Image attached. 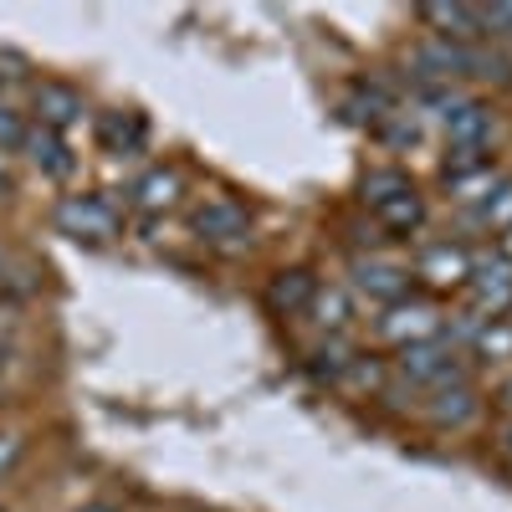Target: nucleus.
<instances>
[{
	"label": "nucleus",
	"mask_w": 512,
	"mask_h": 512,
	"mask_svg": "<svg viewBox=\"0 0 512 512\" xmlns=\"http://www.w3.org/2000/svg\"><path fill=\"white\" fill-rule=\"evenodd\" d=\"M395 369L410 379V384H456L461 379V369H456V354L446 349V344H436V338H425V344H405L400 349V359H395Z\"/></svg>",
	"instance_id": "obj_1"
},
{
	"label": "nucleus",
	"mask_w": 512,
	"mask_h": 512,
	"mask_svg": "<svg viewBox=\"0 0 512 512\" xmlns=\"http://www.w3.org/2000/svg\"><path fill=\"white\" fill-rule=\"evenodd\" d=\"M195 231L205 241H221V246H241L251 221H246V210L231 200V195H210L205 205H195Z\"/></svg>",
	"instance_id": "obj_2"
},
{
	"label": "nucleus",
	"mask_w": 512,
	"mask_h": 512,
	"mask_svg": "<svg viewBox=\"0 0 512 512\" xmlns=\"http://www.w3.org/2000/svg\"><path fill=\"white\" fill-rule=\"evenodd\" d=\"M57 226L67 231V236H88V241H103L108 231H113V216H108V205L98 200V195H67L62 205H57Z\"/></svg>",
	"instance_id": "obj_3"
},
{
	"label": "nucleus",
	"mask_w": 512,
	"mask_h": 512,
	"mask_svg": "<svg viewBox=\"0 0 512 512\" xmlns=\"http://www.w3.org/2000/svg\"><path fill=\"white\" fill-rule=\"evenodd\" d=\"M82 118V93L77 88H67V82H41L36 88V123L41 128H72Z\"/></svg>",
	"instance_id": "obj_4"
},
{
	"label": "nucleus",
	"mask_w": 512,
	"mask_h": 512,
	"mask_svg": "<svg viewBox=\"0 0 512 512\" xmlns=\"http://www.w3.org/2000/svg\"><path fill=\"white\" fill-rule=\"evenodd\" d=\"M466 282H472V292H477V308L487 313V323H497V318L512 308V267H507V262L482 267V272H472Z\"/></svg>",
	"instance_id": "obj_5"
},
{
	"label": "nucleus",
	"mask_w": 512,
	"mask_h": 512,
	"mask_svg": "<svg viewBox=\"0 0 512 512\" xmlns=\"http://www.w3.org/2000/svg\"><path fill=\"white\" fill-rule=\"evenodd\" d=\"M477 415V390L472 384H441V390L431 395V405H425V420L431 425H466Z\"/></svg>",
	"instance_id": "obj_6"
},
{
	"label": "nucleus",
	"mask_w": 512,
	"mask_h": 512,
	"mask_svg": "<svg viewBox=\"0 0 512 512\" xmlns=\"http://www.w3.org/2000/svg\"><path fill=\"white\" fill-rule=\"evenodd\" d=\"M379 328L390 333L400 349H405V344H425V338L436 333V313L425 308V303H410V308H405V303H395V308H390V318H384Z\"/></svg>",
	"instance_id": "obj_7"
},
{
	"label": "nucleus",
	"mask_w": 512,
	"mask_h": 512,
	"mask_svg": "<svg viewBox=\"0 0 512 512\" xmlns=\"http://www.w3.org/2000/svg\"><path fill=\"white\" fill-rule=\"evenodd\" d=\"M446 134L456 149H482V139L492 134V113L482 103H456L446 113Z\"/></svg>",
	"instance_id": "obj_8"
},
{
	"label": "nucleus",
	"mask_w": 512,
	"mask_h": 512,
	"mask_svg": "<svg viewBox=\"0 0 512 512\" xmlns=\"http://www.w3.org/2000/svg\"><path fill=\"white\" fill-rule=\"evenodd\" d=\"M359 292H369L374 297V303H405V292H410V277L400 272V267H384V262H364L359 272Z\"/></svg>",
	"instance_id": "obj_9"
},
{
	"label": "nucleus",
	"mask_w": 512,
	"mask_h": 512,
	"mask_svg": "<svg viewBox=\"0 0 512 512\" xmlns=\"http://www.w3.org/2000/svg\"><path fill=\"white\" fill-rule=\"evenodd\" d=\"M420 277L431 287H456V282L472 277V262H466L461 246H431V251H425V262H420Z\"/></svg>",
	"instance_id": "obj_10"
},
{
	"label": "nucleus",
	"mask_w": 512,
	"mask_h": 512,
	"mask_svg": "<svg viewBox=\"0 0 512 512\" xmlns=\"http://www.w3.org/2000/svg\"><path fill=\"white\" fill-rule=\"evenodd\" d=\"M41 169H47V175H72V154H67V144H62V134L57 128H26V144H21Z\"/></svg>",
	"instance_id": "obj_11"
},
{
	"label": "nucleus",
	"mask_w": 512,
	"mask_h": 512,
	"mask_svg": "<svg viewBox=\"0 0 512 512\" xmlns=\"http://www.w3.org/2000/svg\"><path fill=\"white\" fill-rule=\"evenodd\" d=\"M313 277L308 272H282V277H272V287H267V297H272V308L277 313H308L313 308Z\"/></svg>",
	"instance_id": "obj_12"
},
{
	"label": "nucleus",
	"mask_w": 512,
	"mask_h": 512,
	"mask_svg": "<svg viewBox=\"0 0 512 512\" xmlns=\"http://www.w3.org/2000/svg\"><path fill=\"white\" fill-rule=\"evenodd\" d=\"M134 200H139V210H169L180 200V175L175 169H149V175L134 185Z\"/></svg>",
	"instance_id": "obj_13"
},
{
	"label": "nucleus",
	"mask_w": 512,
	"mask_h": 512,
	"mask_svg": "<svg viewBox=\"0 0 512 512\" xmlns=\"http://www.w3.org/2000/svg\"><path fill=\"white\" fill-rule=\"evenodd\" d=\"M374 216L390 226V231H410V226H420V195L410 185L395 190V195H379L374 200Z\"/></svg>",
	"instance_id": "obj_14"
},
{
	"label": "nucleus",
	"mask_w": 512,
	"mask_h": 512,
	"mask_svg": "<svg viewBox=\"0 0 512 512\" xmlns=\"http://www.w3.org/2000/svg\"><path fill=\"white\" fill-rule=\"evenodd\" d=\"M425 21L441 26V41H472L482 26H477V11H466V6H425Z\"/></svg>",
	"instance_id": "obj_15"
},
{
	"label": "nucleus",
	"mask_w": 512,
	"mask_h": 512,
	"mask_svg": "<svg viewBox=\"0 0 512 512\" xmlns=\"http://www.w3.org/2000/svg\"><path fill=\"white\" fill-rule=\"evenodd\" d=\"M313 313H318V323L323 328H344L349 323V297L344 292H313Z\"/></svg>",
	"instance_id": "obj_16"
},
{
	"label": "nucleus",
	"mask_w": 512,
	"mask_h": 512,
	"mask_svg": "<svg viewBox=\"0 0 512 512\" xmlns=\"http://www.w3.org/2000/svg\"><path fill=\"white\" fill-rule=\"evenodd\" d=\"M477 354H492V359H507L512 354V323L507 318H497L492 328L477 333Z\"/></svg>",
	"instance_id": "obj_17"
},
{
	"label": "nucleus",
	"mask_w": 512,
	"mask_h": 512,
	"mask_svg": "<svg viewBox=\"0 0 512 512\" xmlns=\"http://www.w3.org/2000/svg\"><path fill=\"white\" fill-rule=\"evenodd\" d=\"M98 134H103V144H108V149H118V154H123V144H139V123H128L123 113H113V118H103Z\"/></svg>",
	"instance_id": "obj_18"
},
{
	"label": "nucleus",
	"mask_w": 512,
	"mask_h": 512,
	"mask_svg": "<svg viewBox=\"0 0 512 512\" xmlns=\"http://www.w3.org/2000/svg\"><path fill=\"white\" fill-rule=\"evenodd\" d=\"M482 221H487V226H512V185H507V190H497V195H487Z\"/></svg>",
	"instance_id": "obj_19"
},
{
	"label": "nucleus",
	"mask_w": 512,
	"mask_h": 512,
	"mask_svg": "<svg viewBox=\"0 0 512 512\" xmlns=\"http://www.w3.org/2000/svg\"><path fill=\"white\" fill-rule=\"evenodd\" d=\"M0 144H6V149H21V144H26V123H21V113H11L6 103H0Z\"/></svg>",
	"instance_id": "obj_20"
},
{
	"label": "nucleus",
	"mask_w": 512,
	"mask_h": 512,
	"mask_svg": "<svg viewBox=\"0 0 512 512\" xmlns=\"http://www.w3.org/2000/svg\"><path fill=\"white\" fill-rule=\"evenodd\" d=\"M477 26H487L492 36H512V6H487V11H477Z\"/></svg>",
	"instance_id": "obj_21"
},
{
	"label": "nucleus",
	"mask_w": 512,
	"mask_h": 512,
	"mask_svg": "<svg viewBox=\"0 0 512 512\" xmlns=\"http://www.w3.org/2000/svg\"><path fill=\"white\" fill-rule=\"evenodd\" d=\"M16 461H21V436H16V431H0V482L11 477Z\"/></svg>",
	"instance_id": "obj_22"
},
{
	"label": "nucleus",
	"mask_w": 512,
	"mask_h": 512,
	"mask_svg": "<svg viewBox=\"0 0 512 512\" xmlns=\"http://www.w3.org/2000/svg\"><path fill=\"white\" fill-rule=\"evenodd\" d=\"M497 400H502V405H507V410H512V379H507V384H502V395H497Z\"/></svg>",
	"instance_id": "obj_23"
},
{
	"label": "nucleus",
	"mask_w": 512,
	"mask_h": 512,
	"mask_svg": "<svg viewBox=\"0 0 512 512\" xmlns=\"http://www.w3.org/2000/svg\"><path fill=\"white\" fill-rule=\"evenodd\" d=\"M77 512H113L108 502H88V507H77Z\"/></svg>",
	"instance_id": "obj_24"
},
{
	"label": "nucleus",
	"mask_w": 512,
	"mask_h": 512,
	"mask_svg": "<svg viewBox=\"0 0 512 512\" xmlns=\"http://www.w3.org/2000/svg\"><path fill=\"white\" fill-rule=\"evenodd\" d=\"M502 256H507V262H512V226H507V236H502Z\"/></svg>",
	"instance_id": "obj_25"
},
{
	"label": "nucleus",
	"mask_w": 512,
	"mask_h": 512,
	"mask_svg": "<svg viewBox=\"0 0 512 512\" xmlns=\"http://www.w3.org/2000/svg\"><path fill=\"white\" fill-rule=\"evenodd\" d=\"M502 451L512 456V425H507V431H502Z\"/></svg>",
	"instance_id": "obj_26"
},
{
	"label": "nucleus",
	"mask_w": 512,
	"mask_h": 512,
	"mask_svg": "<svg viewBox=\"0 0 512 512\" xmlns=\"http://www.w3.org/2000/svg\"><path fill=\"white\" fill-rule=\"evenodd\" d=\"M11 190V180H6V169H0V195H6Z\"/></svg>",
	"instance_id": "obj_27"
}]
</instances>
